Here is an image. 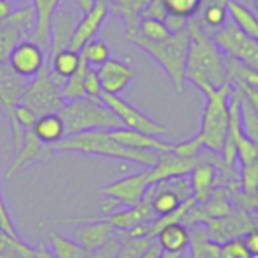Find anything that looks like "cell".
Here are the masks:
<instances>
[{
  "label": "cell",
  "instance_id": "33",
  "mask_svg": "<svg viewBox=\"0 0 258 258\" xmlns=\"http://www.w3.org/2000/svg\"><path fill=\"white\" fill-rule=\"evenodd\" d=\"M88 67L89 65L82 59L79 68L68 79H65L63 86H62V97H63L65 101L85 97V94H83V79H85V74H86Z\"/></svg>",
  "mask_w": 258,
  "mask_h": 258
},
{
  "label": "cell",
  "instance_id": "48",
  "mask_svg": "<svg viewBox=\"0 0 258 258\" xmlns=\"http://www.w3.org/2000/svg\"><path fill=\"white\" fill-rule=\"evenodd\" d=\"M203 3H219V5H225L227 6V2L228 0H201Z\"/></svg>",
  "mask_w": 258,
  "mask_h": 258
},
{
  "label": "cell",
  "instance_id": "7",
  "mask_svg": "<svg viewBox=\"0 0 258 258\" xmlns=\"http://www.w3.org/2000/svg\"><path fill=\"white\" fill-rule=\"evenodd\" d=\"M212 38L224 56L237 59L258 70V41L242 32L231 20H227L222 27L213 32Z\"/></svg>",
  "mask_w": 258,
  "mask_h": 258
},
{
  "label": "cell",
  "instance_id": "6",
  "mask_svg": "<svg viewBox=\"0 0 258 258\" xmlns=\"http://www.w3.org/2000/svg\"><path fill=\"white\" fill-rule=\"evenodd\" d=\"M62 86L63 80L56 77L45 62L41 71L27 82L18 104L26 106L36 118L47 113H57L65 103L62 97Z\"/></svg>",
  "mask_w": 258,
  "mask_h": 258
},
{
  "label": "cell",
  "instance_id": "44",
  "mask_svg": "<svg viewBox=\"0 0 258 258\" xmlns=\"http://www.w3.org/2000/svg\"><path fill=\"white\" fill-rule=\"evenodd\" d=\"M162 255V249L159 248V245L156 243V240L139 255L138 258H159Z\"/></svg>",
  "mask_w": 258,
  "mask_h": 258
},
{
  "label": "cell",
  "instance_id": "26",
  "mask_svg": "<svg viewBox=\"0 0 258 258\" xmlns=\"http://www.w3.org/2000/svg\"><path fill=\"white\" fill-rule=\"evenodd\" d=\"M227 14L230 20L246 35L258 38V20L255 14L239 0H228L227 2Z\"/></svg>",
  "mask_w": 258,
  "mask_h": 258
},
{
  "label": "cell",
  "instance_id": "3",
  "mask_svg": "<svg viewBox=\"0 0 258 258\" xmlns=\"http://www.w3.org/2000/svg\"><path fill=\"white\" fill-rule=\"evenodd\" d=\"M127 38L148 53L168 74L172 82L174 89L178 94H183L186 89V57L190 42V32L186 27L181 32L171 33L168 39L160 42H151L139 36L138 33L127 35Z\"/></svg>",
  "mask_w": 258,
  "mask_h": 258
},
{
  "label": "cell",
  "instance_id": "37",
  "mask_svg": "<svg viewBox=\"0 0 258 258\" xmlns=\"http://www.w3.org/2000/svg\"><path fill=\"white\" fill-rule=\"evenodd\" d=\"M83 94H85V97L95 98V100H98L101 97V94H103L100 77H98V73H97L95 67L89 65L88 70H86V74H85V79H83Z\"/></svg>",
  "mask_w": 258,
  "mask_h": 258
},
{
  "label": "cell",
  "instance_id": "47",
  "mask_svg": "<svg viewBox=\"0 0 258 258\" xmlns=\"http://www.w3.org/2000/svg\"><path fill=\"white\" fill-rule=\"evenodd\" d=\"M159 258H183V254H166V252H162V255Z\"/></svg>",
  "mask_w": 258,
  "mask_h": 258
},
{
  "label": "cell",
  "instance_id": "10",
  "mask_svg": "<svg viewBox=\"0 0 258 258\" xmlns=\"http://www.w3.org/2000/svg\"><path fill=\"white\" fill-rule=\"evenodd\" d=\"M35 29V12L30 5L15 6L0 26V63L8 62L9 54L24 39H30Z\"/></svg>",
  "mask_w": 258,
  "mask_h": 258
},
{
  "label": "cell",
  "instance_id": "42",
  "mask_svg": "<svg viewBox=\"0 0 258 258\" xmlns=\"http://www.w3.org/2000/svg\"><path fill=\"white\" fill-rule=\"evenodd\" d=\"M243 243H245V246H246V249L254 255V257H257L258 255V233L255 228H252V230H249L243 237Z\"/></svg>",
  "mask_w": 258,
  "mask_h": 258
},
{
  "label": "cell",
  "instance_id": "46",
  "mask_svg": "<svg viewBox=\"0 0 258 258\" xmlns=\"http://www.w3.org/2000/svg\"><path fill=\"white\" fill-rule=\"evenodd\" d=\"M74 2H76L77 8H79L82 12H88V11L92 8V5H94L95 0H74Z\"/></svg>",
  "mask_w": 258,
  "mask_h": 258
},
{
  "label": "cell",
  "instance_id": "14",
  "mask_svg": "<svg viewBox=\"0 0 258 258\" xmlns=\"http://www.w3.org/2000/svg\"><path fill=\"white\" fill-rule=\"evenodd\" d=\"M47 62L45 51L32 39H24L12 50L8 57V65L14 73L26 80H32Z\"/></svg>",
  "mask_w": 258,
  "mask_h": 258
},
{
  "label": "cell",
  "instance_id": "28",
  "mask_svg": "<svg viewBox=\"0 0 258 258\" xmlns=\"http://www.w3.org/2000/svg\"><path fill=\"white\" fill-rule=\"evenodd\" d=\"M48 249L56 258H91V254L74 239H68L56 231L50 233Z\"/></svg>",
  "mask_w": 258,
  "mask_h": 258
},
{
  "label": "cell",
  "instance_id": "11",
  "mask_svg": "<svg viewBox=\"0 0 258 258\" xmlns=\"http://www.w3.org/2000/svg\"><path fill=\"white\" fill-rule=\"evenodd\" d=\"M100 98L118 116L122 127H127L141 133H147L150 136H157V138H162L163 135L168 133V128L163 124L157 122L156 119L144 113L141 109L128 103L125 98L119 95H113V94H104V92L101 94Z\"/></svg>",
  "mask_w": 258,
  "mask_h": 258
},
{
  "label": "cell",
  "instance_id": "32",
  "mask_svg": "<svg viewBox=\"0 0 258 258\" xmlns=\"http://www.w3.org/2000/svg\"><path fill=\"white\" fill-rule=\"evenodd\" d=\"M80 57L91 67H100L103 62H106L109 57H110V50H109V45L101 41V39H92L89 42H86L80 51H79Z\"/></svg>",
  "mask_w": 258,
  "mask_h": 258
},
{
  "label": "cell",
  "instance_id": "41",
  "mask_svg": "<svg viewBox=\"0 0 258 258\" xmlns=\"http://www.w3.org/2000/svg\"><path fill=\"white\" fill-rule=\"evenodd\" d=\"M119 248H121V240H119V237H116L110 243L103 246L101 249L91 254V258H116L118 252H119Z\"/></svg>",
  "mask_w": 258,
  "mask_h": 258
},
{
  "label": "cell",
  "instance_id": "31",
  "mask_svg": "<svg viewBox=\"0 0 258 258\" xmlns=\"http://www.w3.org/2000/svg\"><path fill=\"white\" fill-rule=\"evenodd\" d=\"M136 33L142 36L147 41L151 42H160L169 38L171 32L166 29L165 23L162 20L153 18V17H142L138 23Z\"/></svg>",
  "mask_w": 258,
  "mask_h": 258
},
{
  "label": "cell",
  "instance_id": "4",
  "mask_svg": "<svg viewBox=\"0 0 258 258\" xmlns=\"http://www.w3.org/2000/svg\"><path fill=\"white\" fill-rule=\"evenodd\" d=\"M57 113L63 122L65 136L122 127L118 116L103 103L101 98L95 100L80 97L65 101Z\"/></svg>",
  "mask_w": 258,
  "mask_h": 258
},
{
  "label": "cell",
  "instance_id": "9",
  "mask_svg": "<svg viewBox=\"0 0 258 258\" xmlns=\"http://www.w3.org/2000/svg\"><path fill=\"white\" fill-rule=\"evenodd\" d=\"M150 184L151 183L148 180V172L142 171L104 186L100 192L106 195L107 200H104V203L101 204V210L104 213H113L118 206H138L145 197Z\"/></svg>",
  "mask_w": 258,
  "mask_h": 258
},
{
  "label": "cell",
  "instance_id": "17",
  "mask_svg": "<svg viewBox=\"0 0 258 258\" xmlns=\"http://www.w3.org/2000/svg\"><path fill=\"white\" fill-rule=\"evenodd\" d=\"M53 156V148L44 145L33 133V128L24 130V139L20 150L15 153L14 160L11 162L9 168L6 169V178H12L18 171L24 169L26 166L35 162H47Z\"/></svg>",
  "mask_w": 258,
  "mask_h": 258
},
{
  "label": "cell",
  "instance_id": "29",
  "mask_svg": "<svg viewBox=\"0 0 258 258\" xmlns=\"http://www.w3.org/2000/svg\"><path fill=\"white\" fill-rule=\"evenodd\" d=\"M237 91V89H236ZM239 92V113L243 133L257 142L258 138V104L252 103L246 95Z\"/></svg>",
  "mask_w": 258,
  "mask_h": 258
},
{
  "label": "cell",
  "instance_id": "20",
  "mask_svg": "<svg viewBox=\"0 0 258 258\" xmlns=\"http://www.w3.org/2000/svg\"><path fill=\"white\" fill-rule=\"evenodd\" d=\"M109 135L121 145H125L135 150H153L157 153H163V151H172V147H174V144L166 142L162 138L150 136L147 133H141L127 127L112 128L109 130Z\"/></svg>",
  "mask_w": 258,
  "mask_h": 258
},
{
  "label": "cell",
  "instance_id": "13",
  "mask_svg": "<svg viewBox=\"0 0 258 258\" xmlns=\"http://www.w3.org/2000/svg\"><path fill=\"white\" fill-rule=\"evenodd\" d=\"M252 228H255V225L249 215L243 210L234 212V209L225 216L207 221L206 225L209 239L218 245L233 239L243 237Z\"/></svg>",
  "mask_w": 258,
  "mask_h": 258
},
{
  "label": "cell",
  "instance_id": "30",
  "mask_svg": "<svg viewBox=\"0 0 258 258\" xmlns=\"http://www.w3.org/2000/svg\"><path fill=\"white\" fill-rule=\"evenodd\" d=\"M192 258H219V245L209 239L206 227H197L190 233Z\"/></svg>",
  "mask_w": 258,
  "mask_h": 258
},
{
  "label": "cell",
  "instance_id": "40",
  "mask_svg": "<svg viewBox=\"0 0 258 258\" xmlns=\"http://www.w3.org/2000/svg\"><path fill=\"white\" fill-rule=\"evenodd\" d=\"M187 18L184 17H180V15H174V14H166L163 23L166 26V29L171 32V33H177V32H181L187 27Z\"/></svg>",
  "mask_w": 258,
  "mask_h": 258
},
{
  "label": "cell",
  "instance_id": "21",
  "mask_svg": "<svg viewBox=\"0 0 258 258\" xmlns=\"http://www.w3.org/2000/svg\"><path fill=\"white\" fill-rule=\"evenodd\" d=\"M62 2L63 0H30V6L33 8L35 12V29L30 39L36 42L45 51V54L48 53V45H50V36H48L50 21L54 11Z\"/></svg>",
  "mask_w": 258,
  "mask_h": 258
},
{
  "label": "cell",
  "instance_id": "35",
  "mask_svg": "<svg viewBox=\"0 0 258 258\" xmlns=\"http://www.w3.org/2000/svg\"><path fill=\"white\" fill-rule=\"evenodd\" d=\"M258 186V162L240 166V187L246 195H255Z\"/></svg>",
  "mask_w": 258,
  "mask_h": 258
},
{
  "label": "cell",
  "instance_id": "19",
  "mask_svg": "<svg viewBox=\"0 0 258 258\" xmlns=\"http://www.w3.org/2000/svg\"><path fill=\"white\" fill-rule=\"evenodd\" d=\"M198 160H200V157H195V159L180 157V156L174 154L172 151L159 153L157 163L153 168L147 169L148 180L153 184V183H157V181H162L166 178L189 175L190 171L198 163Z\"/></svg>",
  "mask_w": 258,
  "mask_h": 258
},
{
  "label": "cell",
  "instance_id": "38",
  "mask_svg": "<svg viewBox=\"0 0 258 258\" xmlns=\"http://www.w3.org/2000/svg\"><path fill=\"white\" fill-rule=\"evenodd\" d=\"M0 230L11 237H20L18 231L15 228V222L12 219V215H11L8 206H6V201H5L3 187H2V177H0Z\"/></svg>",
  "mask_w": 258,
  "mask_h": 258
},
{
  "label": "cell",
  "instance_id": "5",
  "mask_svg": "<svg viewBox=\"0 0 258 258\" xmlns=\"http://www.w3.org/2000/svg\"><path fill=\"white\" fill-rule=\"evenodd\" d=\"M231 85L225 83L219 89L206 94V106L201 118V128L197 135L203 148L213 154H221L230 127V101Z\"/></svg>",
  "mask_w": 258,
  "mask_h": 258
},
{
  "label": "cell",
  "instance_id": "24",
  "mask_svg": "<svg viewBox=\"0 0 258 258\" xmlns=\"http://www.w3.org/2000/svg\"><path fill=\"white\" fill-rule=\"evenodd\" d=\"M109 11L121 17L125 23L127 35H133L138 30V23L142 12L151 3V0H106Z\"/></svg>",
  "mask_w": 258,
  "mask_h": 258
},
{
  "label": "cell",
  "instance_id": "8",
  "mask_svg": "<svg viewBox=\"0 0 258 258\" xmlns=\"http://www.w3.org/2000/svg\"><path fill=\"white\" fill-rule=\"evenodd\" d=\"M27 82L29 80L14 73L6 62L0 63V107L8 116L15 153L20 150V147L23 145V139H24V130L21 128V125L18 124L15 118V107L20 101V97L24 88L27 86Z\"/></svg>",
  "mask_w": 258,
  "mask_h": 258
},
{
  "label": "cell",
  "instance_id": "1",
  "mask_svg": "<svg viewBox=\"0 0 258 258\" xmlns=\"http://www.w3.org/2000/svg\"><path fill=\"white\" fill-rule=\"evenodd\" d=\"M187 29L190 42L186 57V82L194 83L204 95L213 89H219L228 82L225 56L215 44L213 38L201 30L194 18H189Z\"/></svg>",
  "mask_w": 258,
  "mask_h": 258
},
{
  "label": "cell",
  "instance_id": "18",
  "mask_svg": "<svg viewBox=\"0 0 258 258\" xmlns=\"http://www.w3.org/2000/svg\"><path fill=\"white\" fill-rule=\"evenodd\" d=\"M97 73L103 92L113 95H119L135 77L132 67L115 57H109L106 62L97 67Z\"/></svg>",
  "mask_w": 258,
  "mask_h": 258
},
{
  "label": "cell",
  "instance_id": "27",
  "mask_svg": "<svg viewBox=\"0 0 258 258\" xmlns=\"http://www.w3.org/2000/svg\"><path fill=\"white\" fill-rule=\"evenodd\" d=\"M80 60L82 59H80L79 51H74L71 48H63L48 56L47 65L56 77L65 82V79H68L79 68Z\"/></svg>",
  "mask_w": 258,
  "mask_h": 258
},
{
  "label": "cell",
  "instance_id": "12",
  "mask_svg": "<svg viewBox=\"0 0 258 258\" xmlns=\"http://www.w3.org/2000/svg\"><path fill=\"white\" fill-rule=\"evenodd\" d=\"M82 11L77 8V5L74 8L65 5V0L57 6V9L54 11L51 21H50V30H48V36H50V45H48V53L47 57L54 54L59 50L68 48L71 36L74 33V29L82 17Z\"/></svg>",
  "mask_w": 258,
  "mask_h": 258
},
{
  "label": "cell",
  "instance_id": "36",
  "mask_svg": "<svg viewBox=\"0 0 258 258\" xmlns=\"http://www.w3.org/2000/svg\"><path fill=\"white\" fill-rule=\"evenodd\" d=\"M219 258H257L245 246L243 239H233L219 245Z\"/></svg>",
  "mask_w": 258,
  "mask_h": 258
},
{
  "label": "cell",
  "instance_id": "39",
  "mask_svg": "<svg viewBox=\"0 0 258 258\" xmlns=\"http://www.w3.org/2000/svg\"><path fill=\"white\" fill-rule=\"evenodd\" d=\"M201 150H203V145H201V142H200V139L197 136H194V138H190L187 141L177 142L172 147V153L174 154H177L180 157H187V159L200 157Z\"/></svg>",
  "mask_w": 258,
  "mask_h": 258
},
{
  "label": "cell",
  "instance_id": "34",
  "mask_svg": "<svg viewBox=\"0 0 258 258\" xmlns=\"http://www.w3.org/2000/svg\"><path fill=\"white\" fill-rule=\"evenodd\" d=\"M168 14L180 15L184 18H192L201 5V0H160Z\"/></svg>",
  "mask_w": 258,
  "mask_h": 258
},
{
  "label": "cell",
  "instance_id": "43",
  "mask_svg": "<svg viewBox=\"0 0 258 258\" xmlns=\"http://www.w3.org/2000/svg\"><path fill=\"white\" fill-rule=\"evenodd\" d=\"M17 5L12 0H0V26L5 23V20L9 17V14L14 11Z\"/></svg>",
  "mask_w": 258,
  "mask_h": 258
},
{
  "label": "cell",
  "instance_id": "15",
  "mask_svg": "<svg viewBox=\"0 0 258 258\" xmlns=\"http://www.w3.org/2000/svg\"><path fill=\"white\" fill-rule=\"evenodd\" d=\"M67 222H86L74 231V240L89 254H94L118 237V231L107 219H67Z\"/></svg>",
  "mask_w": 258,
  "mask_h": 258
},
{
  "label": "cell",
  "instance_id": "23",
  "mask_svg": "<svg viewBox=\"0 0 258 258\" xmlns=\"http://www.w3.org/2000/svg\"><path fill=\"white\" fill-rule=\"evenodd\" d=\"M190 187H192V194L195 201H204L213 190L215 183H216V166L215 163H212L210 160H203L201 154H200V160L195 165V168L190 171Z\"/></svg>",
  "mask_w": 258,
  "mask_h": 258
},
{
  "label": "cell",
  "instance_id": "45",
  "mask_svg": "<svg viewBox=\"0 0 258 258\" xmlns=\"http://www.w3.org/2000/svg\"><path fill=\"white\" fill-rule=\"evenodd\" d=\"M33 258H56L51 251L44 245V243H39L36 248H33Z\"/></svg>",
  "mask_w": 258,
  "mask_h": 258
},
{
  "label": "cell",
  "instance_id": "49",
  "mask_svg": "<svg viewBox=\"0 0 258 258\" xmlns=\"http://www.w3.org/2000/svg\"><path fill=\"white\" fill-rule=\"evenodd\" d=\"M14 3H20V5H26L27 3V0H12Z\"/></svg>",
  "mask_w": 258,
  "mask_h": 258
},
{
  "label": "cell",
  "instance_id": "22",
  "mask_svg": "<svg viewBox=\"0 0 258 258\" xmlns=\"http://www.w3.org/2000/svg\"><path fill=\"white\" fill-rule=\"evenodd\" d=\"M154 240L162 249V252L184 254V251L190 245V231L181 222L168 224L159 230Z\"/></svg>",
  "mask_w": 258,
  "mask_h": 258
},
{
  "label": "cell",
  "instance_id": "25",
  "mask_svg": "<svg viewBox=\"0 0 258 258\" xmlns=\"http://www.w3.org/2000/svg\"><path fill=\"white\" fill-rule=\"evenodd\" d=\"M33 133L44 145L48 147H53L62 141L65 138V128L59 113H47L38 116L33 125Z\"/></svg>",
  "mask_w": 258,
  "mask_h": 258
},
{
  "label": "cell",
  "instance_id": "2",
  "mask_svg": "<svg viewBox=\"0 0 258 258\" xmlns=\"http://www.w3.org/2000/svg\"><path fill=\"white\" fill-rule=\"evenodd\" d=\"M53 151H74L89 156H101L110 159H119L142 165L147 169L153 168L157 163L159 153L153 150H135L116 142L109 130H94L77 135L65 136L62 141L54 144Z\"/></svg>",
  "mask_w": 258,
  "mask_h": 258
},
{
  "label": "cell",
  "instance_id": "16",
  "mask_svg": "<svg viewBox=\"0 0 258 258\" xmlns=\"http://www.w3.org/2000/svg\"><path fill=\"white\" fill-rule=\"evenodd\" d=\"M110 11H109V5L106 0H95L92 8L88 11V12H83L76 29H74V33L71 36V41H70V45L68 48L74 50V51H80V48L92 41L98 30L103 27L106 18L109 17Z\"/></svg>",
  "mask_w": 258,
  "mask_h": 258
}]
</instances>
